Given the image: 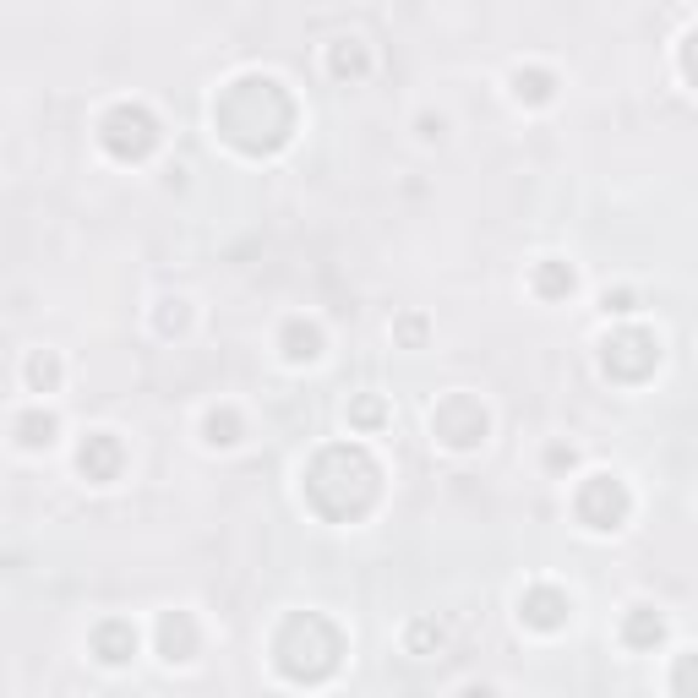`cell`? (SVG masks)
Masks as SVG:
<instances>
[]
</instances>
